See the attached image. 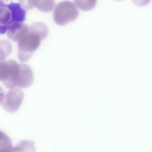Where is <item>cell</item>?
<instances>
[{
    "label": "cell",
    "instance_id": "obj_1",
    "mask_svg": "<svg viewBox=\"0 0 152 152\" xmlns=\"http://www.w3.org/2000/svg\"><path fill=\"white\" fill-rule=\"evenodd\" d=\"M48 33L44 27L37 22L29 27L28 32L18 42V57L22 62L30 59L39 47L41 40L46 39Z\"/></svg>",
    "mask_w": 152,
    "mask_h": 152
},
{
    "label": "cell",
    "instance_id": "obj_2",
    "mask_svg": "<svg viewBox=\"0 0 152 152\" xmlns=\"http://www.w3.org/2000/svg\"><path fill=\"white\" fill-rule=\"evenodd\" d=\"M79 14V11L74 4L69 1H64L55 7L53 16L57 24L63 26L75 20Z\"/></svg>",
    "mask_w": 152,
    "mask_h": 152
},
{
    "label": "cell",
    "instance_id": "obj_3",
    "mask_svg": "<svg viewBox=\"0 0 152 152\" xmlns=\"http://www.w3.org/2000/svg\"><path fill=\"white\" fill-rule=\"evenodd\" d=\"M20 64L13 60L0 62V81L10 89L15 86Z\"/></svg>",
    "mask_w": 152,
    "mask_h": 152
},
{
    "label": "cell",
    "instance_id": "obj_4",
    "mask_svg": "<svg viewBox=\"0 0 152 152\" xmlns=\"http://www.w3.org/2000/svg\"><path fill=\"white\" fill-rule=\"evenodd\" d=\"M23 91L18 88L10 89L5 95L2 107L7 112L14 113L19 108L24 98Z\"/></svg>",
    "mask_w": 152,
    "mask_h": 152
},
{
    "label": "cell",
    "instance_id": "obj_5",
    "mask_svg": "<svg viewBox=\"0 0 152 152\" xmlns=\"http://www.w3.org/2000/svg\"><path fill=\"white\" fill-rule=\"evenodd\" d=\"M29 27L23 23L14 21L6 27V32L8 37L15 42H18L28 31Z\"/></svg>",
    "mask_w": 152,
    "mask_h": 152
},
{
    "label": "cell",
    "instance_id": "obj_6",
    "mask_svg": "<svg viewBox=\"0 0 152 152\" xmlns=\"http://www.w3.org/2000/svg\"><path fill=\"white\" fill-rule=\"evenodd\" d=\"M34 80L33 72L31 68L26 64H20L16 86L23 88L28 87L32 84Z\"/></svg>",
    "mask_w": 152,
    "mask_h": 152
},
{
    "label": "cell",
    "instance_id": "obj_7",
    "mask_svg": "<svg viewBox=\"0 0 152 152\" xmlns=\"http://www.w3.org/2000/svg\"><path fill=\"white\" fill-rule=\"evenodd\" d=\"M13 21V14L9 4H6L0 0V33L4 34L7 26Z\"/></svg>",
    "mask_w": 152,
    "mask_h": 152
},
{
    "label": "cell",
    "instance_id": "obj_8",
    "mask_svg": "<svg viewBox=\"0 0 152 152\" xmlns=\"http://www.w3.org/2000/svg\"><path fill=\"white\" fill-rule=\"evenodd\" d=\"M12 152H36V149L33 141L23 140L11 148Z\"/></svg>",
    "mask_w": 152,
    "mask_h": 152
},
{
    "label": "cell",
    "instance_id": "obj_9",
    "mask_svg": "<svg viewBox=\"0 0 152 152\" xmlns=\"http://www.w3.org/2000/svg\"><path fill=\"white\" fill-rule=\"evenodd\" d=\"M12 51V45L9 41L6 40H0V62L5 61Z\"/></svg>",
    "mask_w": 152,
    "mask_h": 152
},
{
    "label": "cell",
    "instance_id": "obj_10",
    "mask_svg": "<svg viewBox=\"0 0 152 152\" xmlns=\"http://www.w3.org/2000/svg\"><path fill=\"white\" fill-rule=\"evenodd\" d=\"M34 7L39 10L45 12L52 11L55 2L54 0H34Z\"/></svg>",
    "mask_w": 152,
    "mask_h": 152
},
{
    "label": "cell",
    "instance_id": "obj_11",
    "mask_svg": "<svg viewBox=\"0 0 152 152\" xmlns=\"http://www.w3.org/2000/svg\"><path fill=\"white\" fill-rule=\"evenodd\" d=\"M74 4L80 9L83 10H89L95 6L96 0H74Z\"/></svg>",
    "mask_w": 152,
    "mask_h": 152
},
{
    "label": "cell",
    "instance_id": "obj_12",
    "mask_svg": "<svg viewBox=\"0 0 152 152\" xmlns=\"http://www.w3.org/2000/svg\"><path fill=\"white\" fill-rule=\"evenodd\" d=\"M12 142L10 138L0 130V148H8L12 147Z\"/></svg>",
    "mask_w": 152,
    "mask_h": 152
},
{
    "label": "cell",
    "instance_id": "obj_13",
    "mask_svg": "<svg viewBox=\"0 0 152 152\" xmlns=\"http://www.w3.org/2000/svg\"><path fill=\"white\" fill-rule=\"evenodd\" d=\"M19 1L20 6L25 10H30L35 7L34 0H20Z\"/></svg>",
    "mask_w": 152,
    "mask_h": 152
},
{
    "label": "cell",
    "instance_id": "obj_14",
    "mask_svg": "<svg viewBox=\"0 0 152 152\" xmlns=\"http://www.w3.org/2000/svg\"><path fill=\"white\" fill-rule=\"evenodd\" d=\"M5 95L3 89L0 87V104L3 102Z\"/></svg>",
    "mask_w": 152,
    "mask_h": 152
},
{
    "label": "cell",
    "instance_id": "obj_15",
    "mask_svg": "<svg viewBox=\"0 0 152 152\" xmlns=\"http://www.w3.org/2000/svg\"><path fill=\"white\" fill-rule=\"evenodd\" d=\"M0 152H1L0 151Z\"/></svg>",
    "mask_w": 152,
    "mask_h": 152
}]
</instances>
